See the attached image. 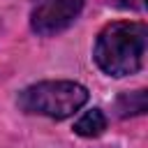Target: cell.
I'll list each match as a JSON object with an SVG mask.
<instances>
[{
	"label": "cell",
	"instance_id": "obj_1",
	"mask_svg": "<svg viewBox=\"0 0 148 148\" xmlns=\"http://www.w3.org/2000/svg\"><path fill=\"white\" fill-rule=\"evenodd\" d=\"M148 46V28L136 21L109 23L95 39L92 58L109 76H130L143 67Z\"/></svg>",
	"mask_w": 148,
	"mask_h": 148
},
{
	"label": "cell",
	"instance_id": "obj_2",
	"mask_svg": "<svg viewBox=\"0 0 148 148\" xmlns=\"http://www.w3.org/2000/svg\"><path fill=\"white\" fill-rule=\"evenodd\" d=\"M88 102V90L76 81H39L23 88L16 97L21 111L65 120Z\"/></svg>",
	"mask_w": 148,
	"mask_h": 148
},
{
	"label": "cell",
	"instance_id": "obj_3",
	"mask_svg": "<svg viewBox=\"0 0 148 148\" xmlns=\"http://www.w3.org/2000/svg\"><path fill=\"white\" fill-rule=\"evenodd\" d=\"M83 2L86 0H32L30 28L42 37L58 35L79 18Z\"/></svg>",
	"mask_w": 148,
	"mask_h": 148
},
{
	"label": "cell",
	"instance_id": "obj_4",
	"mask_svg": "<svg viewBox=\"0 0 148 148\" xmlns=\"http://www.w3.org/2000/svg\"><path fill=\"white\" fill-rule=\"evenodd\" d=\"M104 130H106V116L102 113V109H90V111H86L76 123H74V132L79 134V136H83V139H95V136H99V134H104Z\"/></svg>",
	"mask_w": 148,
	"mask_h": 148
},
{
	"label": "cell",
	"instance_id": "obj_5",
	"mask_svg": "<svg viewBox=\"0 0 148 148\" xmlns=\"http://www.w3.org/2000/svg\"><path fill=\"white\" fill-rule=\"evenodd\" d=\"M146 111V90H134V92H125L118 99V116L127 118V116H141Z\"/></svg>",
	"mask_w": 148,
	"mask_h": 148
},
{
	"label": "cell",
	"instance_id": "obj_6",
	"mask_svg": "<svg viewBox=\"0 0 148 148\" xmlns=\"http://www.w3.org/2000/svg\"><path fill=\"white\" fill-rule=\"evenodd\" d=\"M118 7H125V9H136L143 5V0H113Z\"/></svg>",
	"mask_w": 148,
	"mask_h": 148
}]
</instances>
